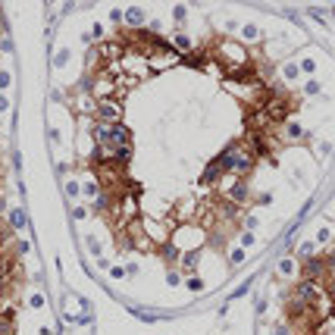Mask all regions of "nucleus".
Here are the masks:
<instances>
[{"label":"nucleus","instance_id":"nucleus-1","mask_svg":"<svg viewBox=\"0 0 335 335\" xmlns=\"http://www.w3.org/2000/svg\"><path fill=\"white\" fill-rule=\"evenodd\" d=\"M291 301L307 304V307H320V282H310V279H301L291 291Z\"/></svg>","mask_w":335,"mask_h":335},{"label":"nucleus","instance_id":"nucleus-2","mask_svg":"<svg viewBox=\"0 0 335 335\" xmlns=\"http://www.w3.org/2000/svg\"><path fill=\"white\" fill-rule=\"evenodd\" d=\"M97 122H107V125H113V122H119V113H122V107L113 100V97H107V100H97Z\"/></svg>","mask_w":335,"mask_h":335},{"label":"nucleus","instance_id":"nucleus-3","mask_svg":"<svg viewBox=\"0 0 335 335\" xmlns=\"http://www.w3.org/2000/svg\"><path fill=\"white\" fill-rule=\"evenodd\" d=\"M301 273H304V279H310V282H320V279L326 276V257H310V260H304Z\"/></svg>","mask_w":335,"mask_h":335},{"label":"nucleus","instance_id":"nucleus-4","mask_svg":"<svg viewBox=\"0 0 335 335\" xmlns=\"http://www.w3.org/2000/svg\"><path fill=\"white\" fill-rule=\"evenodd\" d=\"M128 144H132V132L122 122H113L110 125V147H128Z\"/></svg>","mask_w":335,"mask_h":335},{"label":"nucleus","instance_id":"nucleus-5","mask_svg":"<svg viewBox=\"0 0 335 335\" xmlns=\"http://www.w3.org/2000/svg\"><path fill=\"white\" fill-rule=\"evenodd\" d=\"M219 53H222V57H229V63H235V66H248V53L241 50V47H235L232 41H222L219 44Z\"/></svg>","mask_w":335,"mask_h":335},{"label":"nucleus","instance_id":"nucleus-6","mask_svg":"<svg viewBox=\"0 0 335 335\" xmlns=\"http://www.w3.org/2000/svg\"><path fill=\"white\" fill-rule=\"evenodd\" d=\"M122 19L128 22V25H144V19H147V13L141 10V7H128V10H122Z\"/></svg>","mask_w":335,"mask_h":335},{"label":"nucleus","instance_id":"nucleus-7","mask_svg":"<svg viewBox=\"0 0 335 335\" xmlns=\"http://www.w3.org/2000/svg\"><path fill=\"white\" fill-rule=\"evenodd\" d=\"M248 194H251V188H248L245 182H235L232 188H229V200H232V204H245Z\"/></svg>","mask_w":335,"mask_h":335},{"label":"nucleus","instance_id":"nucleus-8","mask_svg":"<svg viewBox=\"0 0 335 335\" xmlns=\"http://www.w3.org/2000/svg\"><path fill=\"white\" fill-rule=\"evenodd\" d=\"M128 160H132V144L128 147H113V163L116 166H125Z\"/></svg>","mask_w":335,"mask_h":335},{"label":"nucleus","instance_id":"nucleus-9","mask_svg":"<svg viewBox=\"0 0 335 335\" xmlns=\"http://www.w3.org/2000/svg\"><path fill=\"white\" fill-rule=\"evenodd\" d=\"M219 176H222V173H219V166H216V163L210 160V166H207V173H204V176H200V185H213V182H216Z\"/></svg>","mask_w":335,"mask_h":335},{"label":"nucleus","instance_id":"nucleus-10","mask_svg":"<svg viewBox=\"0 0 335 335\" xmlns=\"http://www.w3.org/2000/svg\"><path fill=\"white\" fill-rule=\"evenodd\" d=\"M194 263H197V251H185V257H182V270H185V273H191Z\"/></svg>","mask_w":335,"mask_h":335},{"label":"nucleus","instance_id":"nucleus-11","mask_svg":"<svg viewBox=\"0 0 335 335\" xmlns=\"http://www.w3.org/2000/svg\"><path fill=\"white\" fill-rule=\"evenodd\" d=\"M163 257H166V263H176V260H179V248L173 245V241H170V245H163Z\"/></svg>","mask_w":335,"mask_h":335},{"label":"nucleus","instance_id":"nucleus-12","mask_svg":"<svg viewBox=\"0 0 335 335\" xmlns=\"http://www.w3.org/2000/svg\"><path fill=\"white\" fill-rule=\"evenodd\" d=\"M285 135L288 138H304V128L297 125V122H285Z\"/></svg>","mask_w":335,"mask_h":335},{"label":"nucleus","instance_id":"nucleus-13","mask_svg":"<svg viewBox=\"0 0 335 335\" xmlns=\"http://www.w3.org/2000/svg\"><path fill=\"white\" fill-rule=\"evenodd\" d=\"M241 38H245V41H257L260 38V28L257 25H245V28H241Z\"/></svg>","mask_w":335,"mask_h":335},{"label":"nucleus","instance_id":"nucleus-14","mask_svg":"<svg viewBox=\"0 0 335 335\" xmlns=\"http://www.w3.org/2000/svg\"><path fill=\"white\" fill-rule=\"evenodd\" d=\"M235 213H238V204L222 200V216H226V219H235Z\"/></svg>","mask_w":335,"mask_h":335},{"label":"nucleus","instance_id":"nucleus-15","mask_svg":"<svg viewBox=\"0 0 335 335\" xmlns=\"http://www.w3.org/2000/svg\"><path fill=\"white\" fill-rule=\"evenodd\" d=\"M10 222H13L16 229H22V226H25V213H22V210H13V213H10Z\"/></svg>","mask_w":335,"mask_h":335},{"label":"nucleus","instance_id":"nucleus-16","mask_svg":"<svg viewBox=\"0 0 335 335\" xmlns=\"http://www.w3.org/2000/svg\"><path fill=\"white\" fill-rule=\"evenodd\" d=\"M326 297L332 301V316H335V276L329 279V285H326Z\"/></svg>","mask_w":335,"mask_h":335},{"label":"nucleus","instance_id":"nucleus-17","mask_svg":"<svg viewBox=\"0 0 335 335\" xmlns=\"http://www.w3.org/2000/svg\"><path fill=\"white\" fill-rule=\"evenodd\" d=\"M173 41H176V47H179V50H188V47H191V38H188V35H176Z\"/></svg>","mask_w":335,"mask_h":335},{"label":"nucleus","instance_id":"nucleus-18","mask_svg":"<svg viewBox=\"0 0 335 335\" xmlns=\"http://www.w3.org/2000/svg\"><path fill=\"white\" fill-rule=\"evenodd\" d=\"M188 288L191 291H204V279L200 276H188Z\"/></svg>","mask_w":335,"mask_h":335},{"label":"nucleus","instance_id":"nucleus-19","mask_svg":"<svg viewBox=\"0 0 335 335\" xmlns=\"http://www.w3.org/2000/svg\"><path fill=\"white\" fill-rule=\"evenodd\" d=\"M279 273H282V276H291V273H294V263H291V260H282V263H279Z\"/></svg>","mask_w":335,"mask_h":335},{"label":"nucleus","instance_id":"nucleus-20","mask_svg":"<svg viewBox=\"0 0 335 335\" xmlns=\"http://www.w3.org/2000/svg\"><path fill=\"white\" fill-rule=\"evenodd\" d=\"M85 194L97 197V194H100V185H97V182H88V185H85Z\"/></svg>","mask_w":335,"mask_h":335},{"label":"nucleus","instance_id":"nucleus-21","mask_svg":"<svg viewBox=\"0 0 335 335\" xmlns=\"http://www.w3.org/2000/svg\"><path fill=\"white\" fill-rule=\"evenodd\" d=\"M94 207H97V210H107V207H110V197H107V194H97V200H94Z\"/></svg>","mask_w":335,"mask_h":335},{"label":"nucleus","instance_id":"nucleus-22","mask_svg":"<svg viewBox=\"0 0 335 335\" xmlns=\"http://www.w3.org/2000/svg\"><path fill=\"white\" fill-rule=\"evenodd\" d=\"M326 273H335V251L326 257Z\"/></svg>","mask_w":335,"mask_h":335},{"label":"nucleus","instance_id":"nucleus-23","mask_svg":"<svg viewBox=\"0 0 335 335\" xmlns=\"http://www.w3.org/2000/svg\"><path fill=\"white\" fill-rule=\"evenodd\" d=\"M66 60H69V53H66V50H60V53H57V60H53V66H63Z\"/></svg>","mask_w":335,"mask_h":335},{"label":"nucleus","instance_id":"nucleus-24","mask_svg":"<svg viewBox=\"0 0 335 335\" xmlns=\"http://www.w3.org/2000/svg\"><path fill=\"white\" fill-rule=\"evenodd\" d=\"M294 76H297V66L288 63V66H285V79H294Z\"/></svg>","mask_w":335,"mask_h":335},{"label":"nucleus","instance_id":"nucleus-25","mask_svg":"<svg viewBox=\"0 0 335 335\" xmlns=\"http://www.w3.org/2000/svg\"><path fill=\"white\" fill-rule=\"evenodd\" d=\"M232 263H245V251H232Z\"/></svg>","mask_w":335,"mask_h":335},{"label":"nucleus","instance_id":"nucleus-26","mask_svg":"<svg viewBox=\"0 0 335 335\" xmlns=\"http://www.w3.org/2000/svg\"><path fill=\"white\" fill-rule=\"evenodd\" d=\"M110 19H113V22L119 25V22H122V10H110Z\"/></svg>","mask_w":335,"mask_h":335},{"label":"nucleus","instance_id":"nucleus-27","mask_svg":"<svg viewBox=\"0 0 335 335\" xmlns=\"http://www.w3.org/2000/svg\"><path fill=\"white\" fill-rule=\"evenodd\" d=\"M166 282L176 285V282H179V273H176V270H170V273H166Z\"/></svg>","mask_w":335,"mask_h":335},{"label":"nucleus","instance_id":"nucleus-28","mask_svg":"<svg viewBox=\"0 0 335 335\" xmlns=\"http://www.w3.org/2000/svg\"><path fill=\"white\" fill-rule=\"evenodd\" d=\"M304 91H307V94H316V91H320V82H307Z\"/></svg>","mask_w":335,"mask_h":335},{"label":"nucleus","instance_id":"nucleus-29","mask_svg":"<svg viewBox=\"0 0 335 335\" xmlns=\"http://www.w3.org/2000/svg\"><path fill=\"white\" fill-rule=\"evenodd\" d=\"M301 257L310 260V257H313V245H304V248H301Z\"/></svg>","mask_w":335,"mask_h":335},{"label":"nucleus","instance_id":"nucleus-30","mask_svg":"<svg viewBox=\"0 0 335 335\" xmlns=\"http://www.w3.org/2000/svg\"><path fill=\"white\" fill-rule=\"evenodd\" d=\"M316 241H320V245H323V241H329V229H320V232H316Z\"/></svg>","mask_w":335,"mask_h":335},{"label":"nucleus","instance_id":"nucleus-31","mask_svg":"<svg viewBox=\"0 0 335 335\" xmlns=\"http://www.w3.org/2000/svg\"><path fill=\"white\" fill-rule=\"evenodd\" d=\"M7 85H10V72L0 69V88H7Z\"/></svg>","mask_w":335,"mask_h":335},{"label":"nucleus","instance_id":"nucleus-32","mask_svg":"<svg viewBox=\"0 0 335 335\" xmlns=\"http://www.w3.org/2000/svg\"><path fill=\"white\" fill-rule=\"evenodd\" d=\"M72 216H76V219H85V216H88V210H85V207H76V210H72Z\"/></svg>","mask_w":335,"mask_h":335},{"label":"nucleus","instance_id":"nucleus-33","mask_svg":"<svg viewBox=\"0 0 335 335\" xmlns=\"http://www.w3.org/2000/svg\"><path fill=\"white\" fill-rule=\"evenodd\" d=\"M313 66H316L313 60H304V63H301V66H297V69H304V72H313Z\"/></svg>","mask_w":335,"mask_h":335},{"label":"nucleus","instance_id":"nucleus-34","mask_svg":"<svg viewBox=\"0 0 335 335\" xmlns=\"http://www.w3.org/2000/svg\"><path fill=\"white\" fill-rule=\"evenodd\" d=\"M276 335H288V326H279V329H276Z\"/></svg>","mask_w":335,"mask_h":335},{"label":"nucleus","instance_id":"nucleus-35","mask_svg":"<svg viewBox=\"0 0 335 335\" xmlns=\"http://www.w3.org/2000/svg\"><path fill=\"white\" fill-rule=\"evenodd\" d=\"M0 110H7V97H0Z\"/></svg>","mask_w":335,"mask_h":335},{"label":"nucleus","instance_id":"nucleus-36","mask_svg":"<svg viewBox=\"0 0 335 335\" xmlns=\"http://www.w3.org/2000/svg\"><path fill=\"white\" fill-rule=\"evenodd\" d=\"M0 238H4V219H0Z\"/></svg>","mask_w":335,"mask_h":335},{"label":"nucleus","instance_id":"nucleus-37","mask_svg":"<svg viewBox=\"0 0 335 335\" xmlns=\"http://www.w3.org/2000/svg\"><path fill=\"white\" fill-rule=\"evenodd\" d=\"M307 335H310V332H307Z\"/></svg>","mask_w":335,"mask_h":335}]
</instances>
